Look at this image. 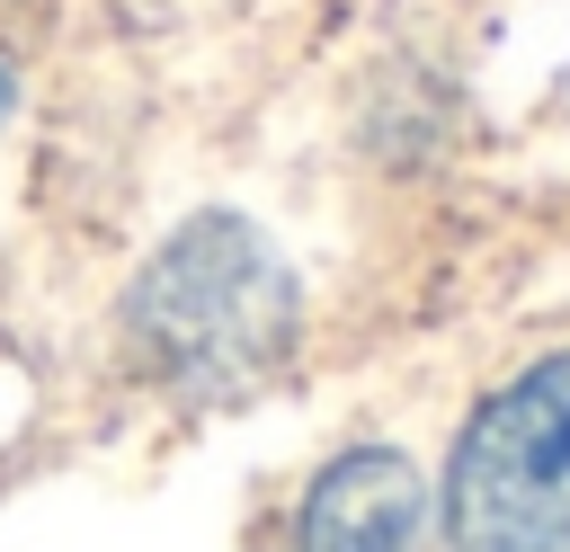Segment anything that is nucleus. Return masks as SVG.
<instances>
[{"mask_svg":"<svg viewBox=\"0 0 570 552\" xmlns=\"http://www.w3.org/2000/svg\"><path fill=\"white\" fill-rule=\"evenodd\" d=\"M454 552H570V347L525 365L445 463Z\"/></svg>","mask_w":570,"mask_h":552,"instance_id":"2","label":"nucleus"},{"mask_svg":"<svg viewBox=\"0 0 570 552\" xmlns=\"http://www.w3.org/2000/svg\"><path fill=\"white\" fill-rule=\"evenodd\" d=\"M125 338L178 401H240L294 347V267L249 214H196L134 276Z\"/></svg>","mask_w":570,"mask_h":552,"instance_id":"1","label":"nucleus"},{"mask_svg":"<svg viewBox=\"0 0 570 552\" xmlns=\"http://www.w3.org/2000/svg\"><path fill=\"white\" fill-rule=\"evenodd\" d=\"M0 98H9V80H0Z\"/></svg>","mask_w":570,"mask_h":552,"instance_id":"4","label":"nucleus"},{"mask_svg":"<svg viewBox=\"0 0 570 552\" xmlns=\"http://www.w3.org/2000/svg\"><path fill=\"white\" fill-rule=\"evenodd\" d=\"M419 516H428V481L401 454L365 445V454H338L312 481L303 525H294V552H410Z\"/></svg>","mask_w":570,"mask_h":552,"instance_id":"3","label":"nucleus"}]
</instances>
